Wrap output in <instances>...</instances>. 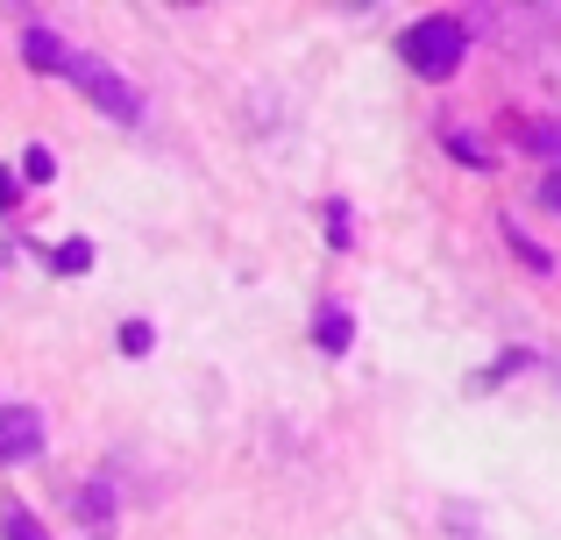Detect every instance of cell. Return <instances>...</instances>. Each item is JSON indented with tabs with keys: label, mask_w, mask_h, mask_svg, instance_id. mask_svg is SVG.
Wrapping results in <instances>:
<instances>
[{
	"label": "cell",
	"mask_w": 561,
	"mask_h": 540,
	"mask_svg": "<svg viewBox=\"0 0 561 540\" xmlns=\"http://www.w3.org/2000/svg\"><path fill=\"white\" fill-rule=\"evenodd\" d=\"M505 242H512V250H519V256H526V271H540V277H548V271H554V256H548V250H540V242H534V235H526V228H519V221H505Z\"/></svg>",
	"instance_id": "30bf717a"
},
{
	"label": "cell",
	"mask_w": 561,
	"mask_h": 540,
	"mask_svg": "<svg viewBox=\"0 0 561 540\" xmlns=\"http://www.w3.org/2000/svg\"><path fill=\"white\" fill-rule=\"evenodd\" d=\"M50 271L57 277H85V271H93V242H85V235H65L50 250Z\"/></svg>",
	"instance_id": "ba28073f"
},
{
	"label": "cell",
	"mask_w": 561,
	"mask_h": 540,
	"mask_svg": "<svg viewBox=\"0 0 561 540\" xmlns=\"http://www.w3.org/2000/svg\"><path fill=\"white\" fill-rule=\"evenodd\" d=\"M14 199H22V179H14V171H0V214H14Z\"/></svg>",
	"instance_id": "2e32d148"
},
{
	"label": "cell",
	"mask_w": 561,
	"mask_h": 540,
	"mask_svg": "<svg viewBox=\"0 0 561 540\" xmlns=\"http://www.w3.org/2000/svg\"><path fill=\"white\" fill-rule=\"evenodd\" d=\"M22 185H50L57 179V157H50V142H28L22 150V171H14Z\"/></svg>",
	"instance_id": "9c48e42d"
},
{
	"label": "cell",
	"mask_w": 561,
	"mask_h": 540,
	"mask_svg": "<svg viewBox=\"0 0 561 540\" xmlns=\"http://www.w3.org/2000/svg\"><path fill=\"white\" fill-rule=\"evenodd\" d=\"M398 57H405L420 79H455L462 71V57H469V22L462 14H426V22H412L405 36H398Z\"/></svg>",
	"instance_id": "6da1fadb"
},
{
	"label": "cell",
	"mask_w": 561,
	"mask_h": 540,
	"mask_svg": "<svg viewBox=\"0 0 561 540\" xmlns=\"http://www.w3.org/2000/svg\"><path fill=\"white\" fill-rule=\"evenodd\" d=\"M313 342L328 348V356H342V348L356 342V320H348V306H320V320H313Z\"/></svg>",
	"instance_id": "8992f818"
},
{
	"label": "cell",
	"mask_w": 561,
	"mask_h": 540,
	"mask_svg": "<svg viewBox=\"0 0 561 540\" xmlns=\"http://www.w3.org/2000/svg\"><path fill=\"white\" fill-rule=\"evenodd\" d=\"M150 348H157L150 320H122V356H150Z\"/></svg>",
	"instance_id": "7c38bea8"
},
{
	"label": "cell",
	"mask_w": 561,
	"mask_h": 540,
	"mask_svg": "<svg viewBox=\"0 0 561 540\" xmlns=\"http://www.w3.org/2000/svg\"><path fill=\"white\" fill-rule=\"evenodd\" d=\"M43 441H50V427H43L36 405H8L0 399V462H36Z\"/></svg>",
	"instance_id": "3957f363"
},
{
	"label": "cell",
	"mask_w": 561,
	"mask_h": 540,
	"mask_svg": "<svg viewBox=\"0 0 561 540\" xmlns=\"http://www.w3.org/2000/svg\"><path fill=\"white\" fill-rule=\"evenodd\" d=\"M0 533H8V540H50V527H43L22 498H0Z\"/></svg>",
	"instance_id": "52a82bcc"
},
{
	"label": "cell",
	"mask_w": 561,
	"mask_h": 540,
	"mask_svg": "<svg viewBox=\"0 0 561 540\" xmlns=\"http://www.w3.org/2000/svg\"><path fill=\"white\" fill-rule=\"evenodd\" d=\"M71 505H79V527L93 533V540L114 533V491L107 484H79V491H71Z\"/></svg>",
	"instance_id": "277c9868"
},
{
	"label": "cell",
	"mask_w": 561,
	"mask_h": 540,
	"mask_svg": "<svg viewBox=\"0 0 561 540\" xmlns=\"http://www.w3.org/2000/svg\"><path fill=\"white\" fill-rule=\"evenodd\" d=\"M65 79L85 85V100H93V107H107L114 122H142V93H136V85H128L114 65H100V57L71 50V57H65Z\"/></svg>",
	"instance_id": "7a4b0ae2"
},
{
	"label": "cell",
	"mask_w": 561,
	"mask_h": 540,
	"mask_svg": "<svg viewBox=\"0 0 561 540\" xmlns=\"http://www.w3.org/2000/svg\"><path fill=\"white\" fill-rule=\"evenodd\" d=\"M328 242H334V250H348V242H356V228H348V207H342V199L328 207Z\"/></svg>",
	"instance_id": "5bb4252c"
},
{
	"label": "cell",
	"mask_w": 561,
	"mask_h": 540,
	"mask_svg": "<svg viewBox=\"0 0 561 540\" xmlns=\"http://www.w3.org/2000/svg\"><path fill=\"white\" fill-rule=\"evenodd\" d=\"M448 157H455V164H469V171H491V150H483L469 128H455V136H448Z\"/></svg>",
	"instance_id": "8fae6325"
},
{
	"label": "cell",
	"mask_w": 561,
	"mask_h": 540,
	"mask_svg": "<svg viewBox=\"0 0 561 540\" xmlns=\"http://www.w3.org/2000/svg\"><path fill=\"white\" fill-rule=\"evenodd\" d=\"M519 136H526V142H534V150H540V157H561V122H526V128H519Z\"/></svg>",
	"instance_id": "4fadbf2b"
},
{
	"label": "cell",
	"mask_w": 561,
	"mask_h": 540,
	"mask_svg": "<svg viewBox=\"0 0 561 540\" xmlns=\"http://www.w3.org/2000/svg\"><path fill=\"white\" fill-rule=\"evenodd\" d=\"M65 57L71 50H65V36H57V28H43V22L22 28V65L28 71H65Z\"/></svg>",
	"instance_id": "5b68a950"
},
{
	"label": "cell",
	"mask_w": 561,
	"mask_h": 540,
	"mask_svg": "<svg viewBox=\"0 0 561 540\" xmlns=\"http://www.w3.org/2000/svg\"><path fill=\"white\" fill-rule=\"evenodd\" d=\"M540 207H548V214H561V164L548 171V179H540Z\"/></svg>",
	"instance_id": "9a60e30c"
}]
</instances>
